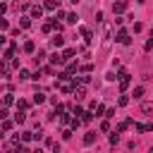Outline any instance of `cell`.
Segmentation results:
<instances>
[{
	"instance_id": "30",
	"label": "cell",
	"mask_w": 153,
	"mask_h": 153,
	"mask_svg": "<svg viewBox=\"0 0 153 153\" xmlns=\"http://www.w3.org/2000/svg\"><path fill=\"white\" fill-rule=\"evenodd\" d=\"M62 139L69 141V139H72V129H62Z\"/></svg>"
},
{
	"instance_id": "40",
	"label": "cell",
	"mask_w": 153,
	"mask_h": 153,
	"mask_svg": "<svg viewBox=\"0 0 153 153\" xmlns=\"http://www.w3.org/2000/svg\"><path fill=\"white\" fill-rule=\"evenodd\" d=\"M7 115H10V112H7V108H0V120H5Z\"/></svg>"
},
{
	"instance_id": "5",
	"label": "cell",
	"mask_w": 153,
	"mask_h": 153,
	"mask_svg": "<svg viewBox=\"0 0 153 153\" xmlns=\"http://www.w3.org/2000/svg\"><path fill=\"white\" fill-rule=\"evenodd\" d=\"M50 62H53V67H55V65H65L67 60L62 57V53H53V55H50Z\"/></svg>"
},
{
	"instance_id": "9",
	"label": "cell",
	"mask_w": 153,
	"mask_h": 153,
	"mask_svg": "<svg viewBox=\"0 0 153 153\" xmlns=\"http://www.w3.org/2000/svg\"><path fill=\"white\" fill-rule=\"evenodd\" d=\"M10 67H12V65H10V60H7V57H2V60H0V74H7V72H10Z\"/></svg>"
},
{
	"instance_id": "21",
	"label": "cell",
	"mask_w": 153,
	"mask_h": 153,
	"mask_svg": "<svg viewBox=\"0 0 153 153\" xmlns=\"http://www.w3.org/2000/svg\"><path fill=\"white\" fill-rule=\"evenodd\" d=\"M74 53H76V50H72V48H67V50L62 53V57H65V60H72V57H74Z\"/></svg>"
},
{
	"instance_id": "17",
	"label": "cell",
	"mask_w": 153,
	"mask_h": 153,
	"mask_svg": "<svg viewBox=\"0 0 153 153\" xmlns=\"http://www.w3.org/2000/svg\"><path fill=\"white\" fill-rule=\"evenodd\" d=\"M131 96H134V98H136V100H141V98H143V86H136V88H134V93H131Z\"/></svg>"
},
{
	"instance_id": "36",
	"label": "cell",
	"mask_w": 153,
	"mask_h": 153,
	"mask_svg": "<svg viewBox=\"0 0 153 153\" xmlns=\"http://www.w3.org/2000/svg\"><path fill=\"white\" fill-rule=\"evenodd\" d=\"M65 17H67V14H65L62 10H57V12H55V19H65Z\"/></svg>"
},
{
	"instance_id": "24",
	"label": "cell",
	"mask_w": 153,
	"mask_h": 153,
	"mask_svg": "<svg viewBox=\"0 0 153 153\" xmlns=\"http://www.w3.org/2000/svg\"><path fill=\"white\" fill-rule=\"evenodd\" d=\"M17 108H22V110H29V100L19 98V100H17Z\"/></svg>"
},
{
	"instance_id": "19",
	"label": "cell",
	"mask_w": 153,
	"mask_h": 153,
	"mask_svg": "<svg viewBox=\"0 0 153 153\" xmlns=\"http://www.w3.org/2000/svg\"><path fill=\"white\" fill-rule=\"evenodd\" d=\"M76 19H79V17H76L74 12H69V14L65 17V22H67V24H76Z\"/></svg>"
},
{
	"instance_id": "43",
	"label": "cell",
	"mask_w": 153,
	"mask_h": 153,
	"mask_svg": "<svg viewBox=\"0 0 153 153\" xmlns=\"http://www.w3.org/2000/svg\"><path fill=\"white\" fill-rule=\"evenodd\" d=\"M69 2H72V5H76V2H81V0H69Z\"/></svg>"
},
{
	"instance_id": "39",
	"label": "cell",
	"mask_w": 153,
	"mask_h": 153,
	"mask_svg": "<svg viewBox=\"0 0 153 153\" xmlns=\"http://www.w3.org/2000/svg\"><path fill=\"white\" fill-rule=\"evenodd\" d=\"M93 110H96V112H98V115H103V112H105V105H96V108H93Z\"/></svg>"
},
{
	"instance_id": "11",
	"label": "cell",
	"mask_w": 153,
	"mask_h": 153,
	"mask_svg": "<svg viewBox=\"0 0 153 153\" xmlns=\"http://www.w3.org/2000/svg\"><path fill=\"white\" fill-rule=\"evenodd\" d=\"M81 36H84V41H86V43H91V38H93L91 29H86V26H81Z\"/></svg>"
},
{
	"instance_id": "22",
	"label": "cell",
	"mask_w": 153,
	"mask_h": 153,
	"mask_svg": "<svg viewBox=\"0 0 153 153\" xmlns=\"http://www.w3.org/2000/svg\"><path fill=\"white\" fill-rule=\"evenodd\" d=\"M76 69H79V65H76V62H69V65H67V74H74Z\"/></svg>"
},
{
	"instance_id": "42",
	"label": "cell",
	"mask_w": 153,
	"mask_h": 153,
	"mask_svg": "<svg viewBox=\"0 0 153 153\" xmlns=\"http://www.w3.org/2000/svg\"><path fill=\"white\" fill-rule=\"evenodd\" d=\"M143 129H146V131H153V122H146V124H143Z\"/></svg>"
},
{
	"instance_id": "3",
	"label": "cell",
	"mask_w": 153,
	"mask_h": 153,
	"mask_svg": "<svg viewBox=\"0 0 153 153\" xmlns=\"http://www.w3.org/2000/svg\"><path fill=\"white\" fill-rule=\"evenodd\" d=\"M115 41H117V43H122V45H129V43H131L129 33H127L124 29H120V31H117V38H115Z\"/></svg>"
},
{
	"instance_id": "14",
	"label": "cell",
	"mask_w": 153,
	"mask_h": 153,
	"mask_svg": "<svg viewBox=\"0 0 153 153\" xmlns=\"http://www.w3.org/2000/svg\"><path fill=\"white\" fill-rule=\"evenodd\" d=\"M93 141H96V131H88V134L84 136V143H86V146H91Z\"/></svg>"
},
{
	"instance_id": "27",
	"label": "cell",
	"mask_w": 153,
	"mask_h": 153,
	"mask_svg": "<svg viewBox=\"0 0 153 153\" xmlns=\"http://www.w3.org/2000/svg\"><path fill=\"white\" fill-rule=\"evenodd\" d=\"M43 100H45V96H43V93H36V96H33V103H36V105H41Z\"/></svg>"
},
{
	"instance_id": "31",
	"label": "cell",
	"mask_w": 153,
	"mask_h": 153,
	"mask_svg": "<svg viewBox=\"0 0 153 153\" xmlns=\"http://www.w3.org/2000/svg\"><path fill=\"white\" fill-rule=\"evenodd\" d=\"M143 50H146V53H148V50H153V36H151V38L146 41V45H143Z\"/></svg>"
},
{
	"instance_id": "23",
	"label": "cell",
	"mask_w": 153,
	"mask_h": 153,
	"mask_svg": "<svg viewBox=\"0 0 153 153\" xmlns=\"http://www.w3.org/2000/svg\"><path fill=\"white\" fill-rule=\"evenodd\" d=\"M117 103H120V105H122V108H124V105H129V96H127V93H122V96H120V100H117Z\"/></svg>"
},
{
	"instance_id": "7",
	"label": "cell",
	"mask_w": 153,
	"mask_h": 153,
	"mask_svg": "<svg viewBox=\"0 0 153 153\" xmlns=\"http://www.w3.org/2000/svg\"><path fill=\"white\" fill-rule=\"evenodd\" d=\"M41 17H43V7L41 5H33L31 7V19H41Z\"/></svg>"
},
{
	"instance_id": "28",
	"label": "cell",
	"mask_w": 153,
	"mask_h": 153,
	"mask_svg": "<svg viewBox=\"0 0 153 153\" xmlns=\"http://www.w3.org/2000/svg\"><path fill=\"white\" fill-rule=\"evenodd\" d=\"M2 103H5V105H12V103H14V96H12V93H7V96L2 98Z\"/></svg>"
},
{
	"instance_id": "41",
	"label": "cell",
	"mask_w": 153,
	"mask_h": 153,
	"mask_svg": "<svg viewBox=\"0 0 153 153\" xmlns=\"http://www.w3.org/2000/svg\"><path fill=\"white\" fill-rule=\"evenodd\" d=\"M5 29H7V19H2V17H0V31H5Z\"/></svg>"
},
{
	"instance_id": "38",
	"label": "cell",
	"mask_w": 153,
	"mask_h": 153,
	"mask_svg": "<svg viewBox=\"0 0 153 153\" xmlns=\"http://www.w3.org/2000/svg\"><path fill=\"white\" fill-rule=\"evenodd\" d=\"M43 74H48V76H50V74H55V69H53V67H43Z\"/></svg>"
},
{
	"instance_id": "4",
	"label": "cell",
	"mask_w": 153,
	"mask_h": 153,
	"mask_svg": "<svg viewBox=\"0 0 153 153\" xmlns=\"http://www.w3.org/2000/svg\"><path fill=\"white\" fill-rule=\"evenodd\" d=\"M127 10V0H117V2H112V12L115 14H122Z\"/></svg>"
},
{
	"instance_id": "13",
	"label": "cell",
	"mask_w": 153,
	"mask_h": 153,
	"mask_svg": "<svg viewBox=\"0 0 153 153\" xmlns=\"http://www.w3.org/2000/svg\"><path fill=\"white\" fill-rule=\"evenodd\" d=\"M14 53H17V43H12V45H10L7 50H5V57L10 60V57H14Z\"/></svg>"
},
{
	"instance_id": "33",
	"label": "cell",
	"mask_w": 153,
	"mask_h": 153,
	"mask_svg": "<svg viewBox=\"0 0 153 153\" xmlns=\"http://www.w3.org/2000/svg\"><path fill=\"white\" fill-rule=\"evenodd\" d=\"M2 129H5V131H10V129H12V122H10L7 117H5V122H2Z\"/></svg>"
},
{
	"instance_id": "16",
	"label": "cell",
	"mask_w": 153,
	"mask_h": 153,
	"mask_svg": "<svg viewBox=\"0 0 153 153\" xmlns=\"http://www.w3.org/2000/svg\"><path fill=\"white\" fill-rule=\"evenodd\" d=\"M33 50H36V43L33 41H26L24 43V53H33Z\"/></svg>"
},
{
	"instance_id": "37",
	"label": "cell",
	"mask_w": 153,
	"mask_h": 153,
	"mask_svg": "<svg viewBox=\"0 0 153 153\" xmlns=\"http://www.w3.org/2000/svg\"><path fill=\"white\" fill-rule=\"evenodd\" d=\"M53 31V24H43V33H50Z\"/></svg>"
},
{
	"instance_id": "32",
	"label": "cell",
	"mask_w": 153,
	"mask_h": 153,
	"mask_svg": "<svg viewBox=\"0 0 153 153\" xmlns=\"http://www.w3.org/2000/svg\"><path fill=\"white\" fill-rule=\"evenodd\" d=\"M19 79H31V74L26 69H19Z\"/></svg>"
},
{
	"instance_id": "34",
	"label": "cell",
	"mask_w": 153,
	"mask_h": 153,
	"mask_svg": "<svg viewBox=\"0 0 153 153\" xmlns=\"http://www.w3.org/2000/svg\"><path fill=\"white\" fill-rule=\"evenodd\" d=\"M100 131H110V122H108V120L100 122Z\"/></svg>"
},
{
	"instance_id": "10",
	"label": "cell",
	"mask_w": 153,
	"mask_h": 153,
	"mask_svg": "<svg viewBox=\"0 0 153 153\" xmlns=\"http://www.w3.org/2000/svg\"><path fill=\"white\" fill-rule=\"evenodd\" d=\"M14 122H17V124H22V122H26V112H24L22 108H19V110H17V115H14Z\"/></svg>"
},
{
	"instance_id": "2",
	"label": "cell",
	"mask_w": 153,
	"mask_h": 153,
	"mask_svg": "<svg viewBox=\"0 0 153 153\" xmlns=\"http://www.w3.org/2000/svg\"><path fill=\"white\" fill-rule=\"evenodd\" d=\"M117 79H120V88H122V91H127V88H129V84H131V76H129L124 69H120Z\"/></svg>"
},
{
	"instance_id": "18",
	"label": "cell",
	"mask_w": 153,
	"mask_h": 153,
	"mask_svg": "<svg viewBox=\"0 0 153 153\" xmlns=\"http://www.w3.org/2000/svg\"><path fill=\"white\" fill-rule=\"evenodd\" d=\"M43 10H57V2L55 0H45L43 2Z\"/></svg>"
},
{
	"instance_id": "29",
	"label": "cell",
	"mask_w": 153,
	"mask_h": 153,
	"mask_svg": "<svg viewBox=\"0 0 153 153\" xmlns=\"http://www.w3.org/2000/svg\"><path fill=\"white\" fill-rule=\"evenodd\" d=\"M43 57H45V53H43V50H38V53H36V57H33V60H36V65H38V62H43Z\"/></svg>"
},
{
	"instance_id": "15",
	"label": "cell",
	"mask_w": 153,
	"mask_h": 153,
	"mask_svg": "<svg viewBox=\"0 0 153 153\" xmlns=\"http://www.w3.org/2000/svg\"><path fill=\"white\" fill-rule=\"evenodd\" d=\"M19 26H22V29H29V26H31V17H22V19H19Z\"/></svg>"
},
{
	"instance_id": "20",
	"label": "cell",
	"mask_w": 153,
	"mask_h": 153,
	"mask_svg": "<svg viewBox=\"0 0 153 153\" xmlns=\"http://www.w3.org/2000/svg\"><path fill=\"white\" fill-rule=\"evenodd\" d=\"M91 120H93V115H91V110H88V112H81V122H84V124H88Z\"/></svg>"
},
{
	"instance_id": "35",
	"label": "cell",
	"mask_w": 153,
	"mask_h": 153,
	"mask_svg": "<svg viewBox=\"0 0 153 153\" xmlns=\"http://www.w3.org/2000/svg\"><path fill=\"white\" fill-rule=\"evenodd\" d=\"M19 139H22V141H31V131H24Z\"/></svg>"
},
{
	"instance_id": "25",
	"label": "cell",
	"mask_w": 153,
	"mask_h": 153,
	"mask_svg": "<svg viewBox=\"0 0 153 153\" xmlns=\"http://www.w3.org/2000/svg\"><path fill=\"white\" fill-rule=\"evenodd\" d=\"M110 143H112V146L120 143V131H112V134H110Z\"/></svg>"
},
{
	"instance_id": "6",
	"label": "cell",
	"mask_w": 153,
	"mask_h": 153,
	"mask_svg": "<svg viewBox=\"0 0 153 153\" xmlns=\"http://www.w3.org/2000/svg\"><path fill=\"white\" fill-rule=\"evenodd\" d=\"M72 93H74V98H76V100H84V98H86V88H84V86H74V91H72Z\"/></svg>"
},
{
	"instance_id": "12",
	"label": "cell",
	"mask_w": 153,
	"mask_h": 153,
	"mask_svg": "<svg viewBox=\"0 0 153 153\" xmlns=\"http://www.w3.org/2000/svg\"><path fill=\"white\" fill-rule=\"evenodd\" d=\"M141 112L143 115H153V103H141Z\"/></svg>"
},
{
	"instance_id": "1",
	"label": "cell",
	"mask_w": 153,
	"mask_h": 153,
	"mask_svg": "<svg viewBox=\"0 0 153 153\" xmlns=\"http://www.w3.org/2000/svg\"><path fill=\"white\" fill-rule=\"evenodd\" d=\"M60 91L62 93H72L74 91V79L69 81V76H60Z\"/></svg>"
},
{
	"instance_id": "26",
	"label": "cell",
	"mask_w": 153,
	"mask_h": 153,
	"mask_svg": "<svg viewBox=\"0 0 153 153\" xmlns=\"http://www.w3.org/2000/svg\"><path fill=\"white\" fill-rule=\"evenodd\" d=\"M79 69H81V72H84V74H88V72H91V69H93V65H91V62H86V65H81V67H79Z\"/></svg>"
},
{
	"instance_id": "44",
	"label": "cell",
	"mask_w": 153,
	"mask_h": 153,
	"mask_svg": "<svg viewBox=\"0 0 153 153\" xmlns=\"http://www.w3.org/2000/svg\"><path fill=\"white\" fill-rule=\"evenodd\" d=\"M136 2H146V0H136Z\"/></svg>"
},
{
	"instance_id": "8",
	"label": "cell",
	"mask_w": 153,
	"mask_h": 153,
	"mask_svg": "<svg viewBox=\"0 0 153 153\" xmlns=\"http://www.w3.org/2000/svg\"><path fill=\"white\" fill-rule=\"evenodd\" d=\"M50 43H53L55 48H62V45H65V36H60V33H55V36L50 38Z\"/></svg>"
}]
</instances>
